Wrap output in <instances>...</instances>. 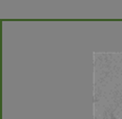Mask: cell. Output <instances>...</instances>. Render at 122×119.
Masks as SVG:
<instances>
[{
  "mask_svg": "<svg viewBox=\"0 0 122 119\" xmlns=\"http://www.w3.org/2000/svg\"><path fill=\"white\" fill-rule=\"evenodd\" d=\"M111 119H116V118H115V116H114V115H112L111 116Z\"/></svg>",
  "mask_w": 122,
  "mask_h": 119,
  "instance_id": "6da1fadb",
  "label": "cell"
}]
</instances>
